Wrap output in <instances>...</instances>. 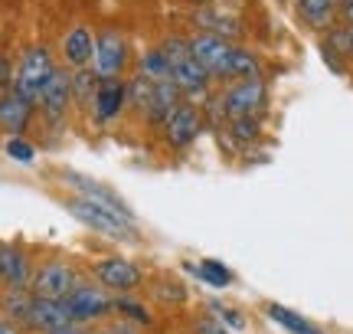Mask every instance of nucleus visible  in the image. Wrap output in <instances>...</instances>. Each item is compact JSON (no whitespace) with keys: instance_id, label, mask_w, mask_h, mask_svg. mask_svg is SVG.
<instances>
[{"instance_id":"39","label":"nucleus","mask_w":353,"mask_h":334,"mask_svg":"<svg viewBox=\"0 0 353 334\" xmlns=\"http://www.w3.org/2000/svg\"><path fill=\"white\" fill-rule=\"evenodd\" d=\"M350 39H353V26H350Z\"/></svg>"},{"instance_id":"9","label":"nucleus","mask_w":353,"mask_h":334,"mask_svg":"<svg viewBox=\"0 0 353 334\" xmlns=\"http://www.w3.org/2000/svg\"><path fill=\"white\" fill-rule=\"evenodd\" d=\"M203 131H206V118H203L200 105L180 102L164 121V128H161V141L167 144L170 155H183L200 141Z\"/></svg>"},{"instance_id":"13","label":"nucleus","mask_w":353,"mask_h":334,"mask_svg":"<svg viewBox=\"0 0 353 334\" xmlns=\"http://www.w3.org/2000/svg\"><path fill=\"white\" fill-rule=\"evenodd\" d=\"M128 115V79H105L92 99L88 118L95 128H112Z\"/></svg>"},{"instance_id":"8","label":"nucleus","mask_w":353,"mask_h":334,"mask_svg":"<svg viewBox=\"0 0 353 334\" xmlns=\"http://www.w3.org/2000/svg\"><path fill=\"white\" fill-rule=\"evenodd\" d=\"M112 292H105L99 282L92 279H82V282L72 288V295L65 298V308H69V318L79 328H92V324H105L112 318Z\"/></svg>"},{"instance_id":"35","label":"nucleus","mask_w":353,"mask_h":334,"mask_svg":"<svg viewBox=\"0 0 353 334\" xmlns=\"http://www.w3.org/2000/svg\"><path fill=\"white\" fill-rule=\"evenodd\" d=\"M341 23L353 26V3H350V7H343V10H341Z\"/></svg>"},{"instance_id":"36","label":"nucleus","mask_w":353,"mask_h":334,"mask_svg":"<svg viewBox=\"0 0 353 334\" xmlns=\"http://www.w3.org/2000/svg\"><path fill=\"white\" fill-rule=\"evenodd\" d=\"M85 334H108V328H105V324H99V328H85Z\"/></svg>"},{"instance_id":"38","label":"nucleus","mask_w":353,"mask_h":334,"mask_svg":"<svg viewBox=\"0 0 353 334\" xmlns=\"http://www.w3.org/2000/svg\"><path fill=\"white\" fill-rule=\"evenodd\" d=\"M193 3H219V0H193Z\"/></svg>"},{"instance_id":"30","label":"nucleus","mask_w":353,"mask_h":334,"mask_svg":"<svg viewBox=\"0 0 353 334\" xmlns=\"http://www.w3.org/2000/svg\"><path fill=\"white\" fill-rule=\"evenodd\" d=\"M157 288H161V292H154V298L164 302V305H183V302H187V288L176 282V279H161Z\"/></svg>"},{"instance_id":"5","label":"nucleus","mask_w":353,"mask_h":334,"mask_svg":"<svg viewBox=\"0 0 353 334\" xmlns=\"http://www.w3.org/2000/svg\"><path fill=\"white\" fill-rule=\"evenodd\" d=\"M65 210H69L82 226H88L92 233H99V236L112 239V243H138L141 239L138 223L118 217L114 210L92 204V200H85V197H69V200H65Z\"/></svg>"},{"instance_id":"4","label":"nucleus","mask_w":353,"mask_h":334,"mask_svg":"<svg viewBox=\"0 0 353 334\" xmlns=\"http://www.w3.org/2000/svg\"><path fill=\"white\" fill-rule=\"evenodd\" d=\"M268 99H272V92H268L265 76L242 79V82H232V86L216 89V102H219L223 121H236V118H265Z\"/></svg>"},{"instance_id":"26","label":"nucleus","mask_w":353,"mask_h":334,"mask_svg":"<svg viewBox=\"0 0 353 334\" xmlns=\"http://www.w3.org/2000/svg\"><path fill=\"white\" fill-rule=\"evenodd\" d=\"M223 135H226L229 144H236V148H252V144L262 141L265 118H236V121H226V125H223Z\"/></svg>"},{"instance_id":"7","label":"nucleus","mask_w":353,"mask_h":334,"mask_svg":"<svg viewBox=\"0 0 353 334\" xmlns=\"http://www.w3.org/2000/svg\"><path fill=\"white\" fill-rule=\"evenodd\" d=\"M88 279L99 282L101 288L112 292V295H134L141 285L148 282V279H144V269L128 256H99L92 262Z\"/></svg>"},{"instance_id":"37","label":"nucleus","mask_w":353,"mask_h":334,"mask_svg":"<svg viewBox=\"0 0 353 334\" xmlns=\"http://www.w3.org/2000/svg\"><path fill=\"white\" fill-rule=\"evenodd\" d=\"M353 0H334V7H337V10H343V7H350Z\"/></svg>"},{"instance_id":"28","label":"nucleus","mask_w":353,"mask_h":334,"mask_svg":"<svg viewBox=\"0 0 353 334\" xmlns=\"http://www.w3.org/2000/svg\"><path fill=\"white\" fill-rule=\"evenodd\" d=\"M203 311L213 315L219 324H226L229 331H245V315H242L236 305L223 302V298H206V302H203Z\"/></svg>"},{"instance_id":"25","label":"nucleus","mask_w":353,"mask_h":334,"mask_svg":"<svg viewBox=\"0 0 353 334\" xmlns=\"http://www.w3.org/2000/svg\"><path fill=\"white\" fill-rule=\"evenodd\" d=\"M112 315H118L121 322L134 324V328H154V311L141 302L138 295H114L112 298Z\"/></svg>"},{"instance_id":"40","label":"nucleus","mask_w":353,"mask_h":334,"mask_svg":"<svg viewBox=\"0 0 353 334\" xmlns=\"http://www.w3.org/2000/svg\"><path fill=\"white\" fill-rule=\"evenodd\" d=\"M0 292H3V285H0Z\"/></svg>"},{"instance_id":"14","label":"nucleus","mask_w":353,"mask_h":334,"mask_svg":"<svg viewBox=\"0 0 353 334\" xmlns=\"http://www.w3.org/2000/svg\"><path fill=\"white\" fill-rule=\"evenodd\" d=\"M232 46H236V43H226V39L210 37V33H190V52H193V59L210 72V79L216 82V89L226 86V69H229Z\"/></svg>"},{"instance_id":"34","label":"nucleus","mask_w":353,"mask_h":334,"mask_svg":"<svg viewBox=\"0 0 353 334\" xmlns=\"http://www.w3.org/2000/svg\"><path fill=\"white\" fill-rule=\"evenodd\" d=\"M0 334H26L23 328H17L13 322H7V318H0Z\"/></svg>"},{"instance_id":"12","label":"nucleus","mask_w":353,"mask_h":334,"mask_svg":"<svg viewBox=\"0 0 353 334\" xmlns=\"http://www.w3.org/2000/svg\"><path fill=\"white\" fill-rule=\"evenodd\" d=\"M37 112L39 118H43V125L52 131L65 128V121L72 118V72L65 69V66H59L56 69V76H52V82L46 86V92H43V99L37 102Z\"/></svg>"},{"instance_id":"29","label":"nucleus","mask_w":353,"mask_h":334,"mask_svg":"<svg viewBox=\"0 0 353 334\" xmlns=\"http://www.w3.org/2000/svg\"><path fill=\"white\" fill-rule=\"evenodd\" d=\"M3 151H7V157L10 161H17V164H37V148H33V141H26V138H7L3 141Z\"/></svg>"},{"instance_id":"21","label":"nucleus","mask_w":353,"mask_h":334,"mask_svg":"<svg viewBox=\"0 0 353 334\" xmlns=\"http://www.w3.org/2000/svg\"><path fill=\"white\" fill-rule=\"evenodd\" d=\"M183 266V272H190V275H196L203 285H210V288H216V292H223V288H229V285L236 282V272L229 269L223 259H200V262H180Z\"/></svg>"},{"instance_id":"15","label":"nucleus","mask_w":353,"mask_h":334,"mask_svg":"<svg viewBox=\"0 0 353 334\" xmlns=\"http://www.w3.org/2000/svg\"><path fill=\"white\" fill-rule=\"evenodd\" d=\"M37 262L30 249L17 239H0V285L3 288H30Z\"/></svg>"},{"instance_id":"10","label":"nucleus","mask_w":353,"mask_h":334,"mask_svg":"<svg viewBox=\"0 0 353 334\" xmlns=\"http://www.w3.org/2000/svg\"><path fill=\"white\" fill-rule=\"evenodd\" d=\"M190 23L196 33H210L226 43H242L245 39V23L236 10H229L223 3H193L190 7Z\"/></svg>"},{"instance_id":"1","label":"nucleus","mask_w":353,"mask_h":334,"mask_svg":"<svg viewBox=\"0 0 353 334\" xmlns=\"http://www.w3.org/2000/svg\"><path fill=\"white\" fill-rule=\"evenodd\" d=\"M161 50H164L167 59H170V76H174L176 89L183 95V102H190V105L206 102V99L216 92V82L210 79V72L193 59V52H190V37L170 33V37L161 39Z\"/></svg>"},{"instance_id":"6","label":"nucleus","mask_w":353,"mask_h":334,"mask_svg":"<svg viewBox=\"0 0 353 334\" xmlns=\"http://www.w3.org/2000/svg\"><path fill=\"white\" fill-rule=\"evenodd\" d=\"M82 279L85 275L76 269V262H69L65 256H50V259H43V262H37L33 279H30V292H33V298L65 302Z\"/></svg>"},{"instance_id":"19","label":"nucleus","mask_w":353,"mask_h":334,"mask_svg":"<svg viewBox=\"0 0 353 334\" xmlns=\"http://www.w3.org/2000/svg\"><path fill=\"white\" fill-rule=\"evenodd\" d=\"M183 102V95H180V89H176L174 79H167V82H154V95H151V105H148V112H144V125L148 128H164V121L170 118V112H174L176 105Z\"/></svg>"},{"instance_id":"31","label":"nucleus","mask_w":353,"mask_h":334,"mask_svg":"<svg viewBox=\"0 0 353 334\" xmlns=\"http://www.w3.org/2000/svg\"><path fill=\"white\" fill-rule=\"evenodd\" d=\"M190 331L193 334H232L226 324H219L213 315H206V311H200V315L190 322Z\"/></svg>"},{"instance_id":"32","label":"nucleus","mask_w":353,"mask_h":334,"mask_svg":"<svg viewBox=\"0 0 353 334\" xmlns=\"http://www.w3.org/2000/svg\"><path fill=\"white\" fill-rule=\"evenodd\" d=\"M317 50H321V56H324V63H327L330 72H337V76H350V66H347V59H343V56H337L327 43H321V39H317Z\"/></svg>"},{"instance_id":"33","label":"nucleus","mask_w":353,"mask_h":334,"mask_svg":"<svg viewBox=\"0 0 353 334\" xmlns=\"http://www.w3.org/2000/svg\"><path fill=\"white\" fill-rule=\"evenodd\" d=\"M46 334H85V328H79V324H63V328H52Z\"/></svg>"},{"instance_id":"3","label":"nucleus","mask_w":353,"mask_h":334,"mask_svg":"<svg viewBox=\"0 0 353 334\" xmlns=\"http://www.w3.org/2000/svg\"><path fill=\"white\" fill-rule=\"evenodd\" d=\"M56 69H59V63H56V56L50 52V46H43V43L26 46V50L20 52V59H17L10 89L37 105L39 99H43L46 86L52 82V76H56Z\"/></svg>"},{"instance_id":"11","label":"nucleus","mask_w":353,"mask_h":334,"mask_svg":"<svg viewBox=\"0 0 353 334\" xmlns=\"http://www.w3.org/2000/svg\"><path fill=\"white\" fill-rule=\"evenodd\" d=\"M59 177H63V184L72 190V197H85V200H92V204L108 206V210H114L118 217L138 223V213L131 210V204H128V200L114 190V187H108V184H101V180H95V177H88V174L69 170V167H63V170H59Z\"/></svg>"},{"instance_id":"18","label":"nucleus","mask_w":353,"mask_h":334,"mask_svg":"<svg viewBox=\"0 0 353 334\" xmlns=\"http://www.w3.org/2000/svg\"><path fill=\"white\" fill-rule=\"evenodd\" d=\"M63 324H72L69 318V308L65 302H50V298H33V308H30V318H26V334H46L52 328H63Z\"/></svg>"},{"instance_id":"2","label":"nucleus","mask_w":353,"mask_h":334,"mask_svg":"<svg viewBox=\"0 0 353 334\" xmlns=\"http://www.w3.org/2000/svg\"><path fill=\"white\" fill-rule=\"evenodd\" d=\"M95 76L105 79H128L134 69V50H131V37L121 26H99L95 30V56L88 66Z\"/></svg>"},{"instance_id":"20","label":"nucleus","mask_w":353,"mask_h":334,"mask_svg":"<svg viewBox=\"0 0 353 334\" xmlns=\"http://www.w3.org/2000/svg\"><path fill=\"white\" fill-rule=\"evenodd\" d=\"M294 13L307 30H314L317 37H324L334 23H341V10L334 7V0H291Z\"/></svg>"},{"instance_id":"24","label":"nucleus","mask_w":353,"mask_h":334,"mask_svg":"<svg viewBox=\"0 0 353 334\" xmlns=\"http://www.w3.org/2000/svg\"><path fill=\"white\" fill-rule=\"evenodd\" d=\"M30 308H33V292L30 288H3L0 292V318L13 322L17 328H26Z\"/></svg>"},{"instance_id":"27","label":"nucleus","mask_w":353,"mask_h":334,"mask_svg":"<svg viewBox=\"0 0 353 334\" xmlns=\"http://www.w3.org/2000/svg\"><path fill=\"white\" fill-rule=\"evenodd\" d=\"M99 82L101 79L92 72V69H82V72H72V108L88 115V108H92V99H95V92H99Z\"/></svg>"},{"instance_id":"22","label":"nucleus","mask_w":353,"mask_h":334,"mask_svg":"<svg viewBox=\"0 0 353 334\" xmlns=\"http://www.w3.org/2000/svg\"><path fill=\"white\" fill-rule=\"evenodd\" d=\"M131 76H141L148 79V82H167L170 76V59H167V52L161 50V43L157 46H148V50H141L134 56V69H131Z\"/></svg>"},{"instance_id":"17","label":"nucleus","mask_w":353,"mask_h":334,"mask_svg":"<svg viewBox=\"0 0 353 334\" xmlns=\"http://www.w3.org/2000/svg\"><path fill=\"white\" fill-rule=\"evenodd\" d=\"M37 105L23 99V95H17L13 89L0 92V131L7 135V138H26V131L33 128V121H37Z\"/></svg>"},{"instance_id":"16","label":"nucleus","mask_w":353,"mask_h":334,"mask_svg":"<svg viewBox=\"0 0 353 334\" xmlns=\"http://www.w3.org/2000/svg\"><path fill=\"white\" fill-rule=\"evenodd\" d=\"M59 56L69 72H82L92 66V56H95V30L88 23H72L63 33V43H59Z\"/></svg>"},{"instance_id":"23","label":"nucleus","mask_w":353,"mask_h":334,"mask_svg":"<svg viewBox=\"0 0 353 334\" xmlns=\"http://www.w3.org/2000/svg\"><path fill=\"white\" fill-rule=\"evenodd\" d=\"M265 318L275 322L278 328H285L288 334H324V328H317L311 318H304L301 311L288 308V305H278V302L265 305Z\"/></svg>"}]
</instances>
